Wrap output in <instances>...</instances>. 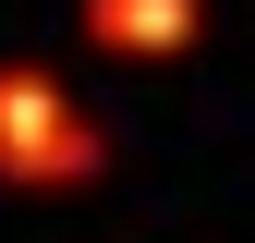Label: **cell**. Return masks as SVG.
Masks as SVG:
<instances>
[{"instance_id":"cell-1","label":"cell","mask_w":255,"mask_h":243,"mask_svg":"<svg viewBox=\"0 0 255 243\" xmlns=\"http://www.w3.org/2000/svg\"><path fill=\"white\" fill-rule=\"evenodd\" d=\"M110 170V122H85V98L37 61H0V182L12 195H85Z\"/></svg>"},{"instance_id":"cell-2","label":"cell","mask_w":255,"mask_h":243,"mask_svg":"<svg viewBox=\"0 0 255 243\" xmlns=\"http://www.w3.org/2000/svg\"><path fill=\"white\" fill-rule=\"evenodd\" d=\"M73 24H85V49H110V61H182L207 37V0H73Z\"/></svg>"}]
</instances>
